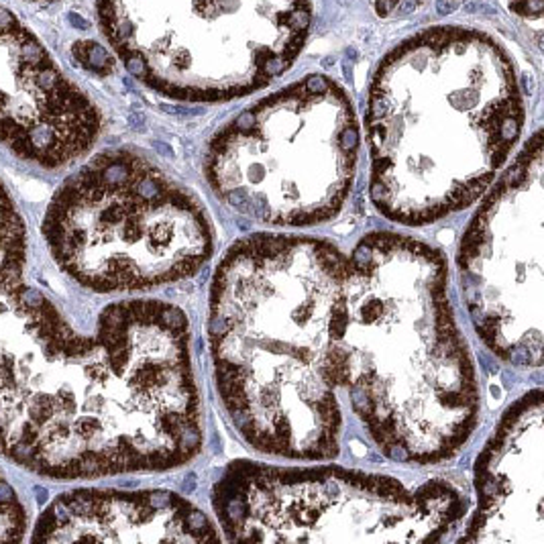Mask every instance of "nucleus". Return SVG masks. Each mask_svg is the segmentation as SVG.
Segmentation results:
<instances>
[{"label": "nucleus", "mask_w": 544, "mask_h": 544, "mask_svg": "<svg viewBox=\"0 0 544 544\" xmlns=\"http://www.w3.org/2000/svg\"><path fill=\"white\" fill-rule=\"evenodd\" d=\"M190 320L161 300L80 332L47 296L0 330V450L57 481L180 469L202 453Z\"/></svg>", "instance_id": "f257e3e1"}, {"label": "nucleus", "mask_w": 544, "mask_h": 544, "mask_svg": "<svg viewBox=\"0 0 544 544\" xmlns=\"http://www.w3.org/2000/svg\"><path fill=\"white\" fill-rule=\"evenodd\" d=\"M344 271L346 255L326 239L255 233L237 239L212 273L214 387L235 432L259 455L341 453Z\"/></svg>", "instance_id": "f03ea898"}, {"label": "nucleus", "mask_w": 544, "mask_h": 544, "mask_svg": "<svg viewBox=\"0 0 544 544\" xmlns=\"http://www.w3.org/2000/svg\"><path fill=\"white\" fill-rule=\"evenodd\" d=\"M448 283L443 251L403 233H367L346 255L341 389L402 465L455 459L479 424V375Z\"/></svg>", "instance_id": "7ed1b4c3"}, {"label": "nucleus", "mask_w": 544, "mask_h": 544, "mask_svg": "<svg viewBox=\"0 0 544 544\" xmlns=\"http://www.w3.org/2000/svg\"><path fill=\"white\" fill-rule=\"evenodd\" d=\"M522 126V94L497 47L412 39L381 63L369 92V200L402 226L467 210L512 157Z\"/></svg>", "instance_id": "20e7f679"}, {"label": "nucleus", "mask_w": 544, "mask_h": 544, "mask_svg": "<svg viewBox=\"0 0 544 544\" xmlns=\"http://www.w3.org/2000/svg\"><path fill=\"white\" fill-rule=\"evenodd\" d=\"M43 235L53 261L96 294L190 280L214 255V226L196 192L126 149L96 155L61 183Z\"/></svg>", "instance_id": "39448f33"}, {"label": "nucleus", "mask_w": 544, "mask_h": 544, "mask_svg": "<svg viewBox=\"0 0 544 544\" xmlns=\"http://www.w3.org/2000/svg\"><path fill=\"white\" fill-rule=\"evenodd\" d=\"M361 133L328 78L308 76L245 108L206 147L204 178L235 214L271 228L334 221L353 192Z\"/></svg>", "instance_id": "423d86ee"}, {"label": "nucleus", "mask_w": 544, "mask_h": 544, "mask_svg": "<svg viewBox=\"0 0 544 544\" xmlns=\"http://www.w3.org/2000/svg\"><path fill=\"white\" fill-rule=\"evenodd\" d=\"M210 504L233 542H443L469 514L446 479L257 461L228 463Z\"/></svg>", "instance_id": "0eeeda50"}, {"label": "nucleus", "mask_w": 544, "mask_h": 544, "mask_svg": "<svg viewBox=\"0 0 544 544\" xmlns=\"http://www.w3.org/2000/svg\"><path fill=\"white\" fill-rule=\"evenodd\" d=\"M479 200L457 249L463 302L489 353L518 369H538L544 330L540 133Z\"/></svg>", "instance_id": "6e6552de"}, {"label": "nucleus", "mask_w": 544, "mask_h": 544, "mask_svg": "<svg viewBox=\"0 0 544 544\" xmlns=\"http://www.w3.org/2000/svg\"><path fill=\"white\" fill-rule=\"evenodd\" d=\"M477 505L459 542H544L542 389L504 410L475 461Z\"/></svg>", "instance_id": "1a4fd4ad"}, {"label": "nucleus", "mask_w": 544, "mask_h": 544, "mask_svg": "<svg viewBox=\"0 0 544 544\" xmlns=\"http://www.w3.org/2000/svg\"><path fill=\"white\" fill-rule=\"evenodd\" d=\"M218 524L167 489H76L39 518L35 542H216Z\"/></svg>", "instance_id": "9d476101"}, {"label": "nucleus", "mask_w": 544, "mask_h": 544, "mask_svg": "<svg viewBox=\"0 0 544 544\" xmlns=\"http://www.w3.org/2000/svg\"><path fill=\"white\" fill-rule=\"evenodd\" d=\"M27 237L25 224L0 181V300H8L25 282Z\"/></svg>", "instance_id": "9b49d317"}, {"label": "nucleus", "mask_w": 544, "mask_h": 544, "mask_svg": "<svg viewBox=\"0 0 544 544\" xmlns=\"http://www.w3.org/2000/svg\"><path fill=\"white\" fill-rule=\"evenodd\" d=\"M27 512L17 491L6 483L0 473V542H15L25 538Z\"/></svg>", "instance_id": "f8f14e48"}, {"label": "nucleus", "mask_w": 544, "mask_h": 544, "mask_svg": "<svg viewBox=\"0 0 544 544\" xmlns=\"http://www.w3.org/2000/svg\"><path fill=\"white\" fill-rule=\"evenodd\" d=\"M78 60L82 61L88 69L92 72H98V74H110L112 72V57L106 49H102L100 45L92 43V41H84V43H78L74 47Z\"/></svg>", "instance_id": "ddd939ff"}, {"label": "nucleus", "mask_w": 544, "mask_h": 544, "mask_svg": "<svg viewBox=\"0 0 544 544\" xmlns=\"http://www.w3.org/2000/svg\"><path fill=\"white\" fill-rule=\"evenodd\" d=\"M15 27H19L17 19L8 13L6 8L0 6V33H6V31H13Z\"/></svg>", "instance_id": "4468645a"}, {"label": "nucleus", "mask_w": 544, "mask_h": 544, "mask_svg": "<svg viewBox=\"0 0 544 544\" xmlns=\"http://www.w3.org/2000/svg\"><path fill=\"white\" fill-rule=\"evenodd\" d=\"M67 20L72 22L76 29H88V20H84L82 17L76 15V13H69V15H67Z\"/></svg>", "instance_id": "2eb2a0df"}]
</instances>
